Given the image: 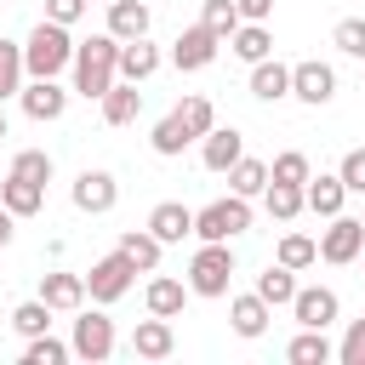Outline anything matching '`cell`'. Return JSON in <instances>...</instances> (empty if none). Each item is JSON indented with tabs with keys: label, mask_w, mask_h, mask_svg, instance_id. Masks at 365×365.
Returning <instances> with one entry per match:
<instances>
[{
	"label": "cell",
	"mask_w": 365,
	"mask_h": 365,
	"mask_svg": "<svg viewBox=\"0 0 365 365\" xmlns=\"http://www.w3.org/2000/svg\"><path fill=\"white\" fill-rule=\"evenodd\" d=\"M46 182H51V154L46 148H23L11 160V171H6V182H0V205L11 217H34L46 205Z\"/></svg>",
	"instance_id": "obj_1"
},
{
	"label": "cell",
	"mask_w": 365,
	"mask_h": 365,
	"mask_svg": "<svg viewBox=\"0 0 365 365\" xmlns=\"http://www.w3.org/2000/svg\"><path fill=\"white\" fill-rule=\"evenodd\" d=\"M120 46L125 40H114V34H91V40H80L74 46V91L80 97H97L103 103V91L120 80Z\"/></svg>",
	"instance_id": "obj_2"
},
{
	"label": "cell",
	"mask_w": 365,
	"mask_h": 365,
	"mask_svg": "<svg viewBox=\"0 0 365 365\" xmlns=\"http://www.w3.org/2000/svg\"><path fill=\"white\" fill-rule=\"evenodd\" d=\"M68 63H74L68 23H51V17H40V23H34V34H29V46H23V68H29V80H57Z\"/></svg>",
	"instance_id": "obj_3"
},
{
	"label": "cell",
	"mask_w": 365,
	"mask_h": 365,
	"mask_svg": "<svg viewBox=\"0 0 365 365\" xmlns=\"http://www.w3.org/2000/svg\"><path fill=\"white\" fill-rule=\"evenodd\" d=\"M228 279H234V251L228 240H205L188 262V291L194 297H228Z\"/></svg>",
	"instance_id": "obj_4"
},
{
	"label": "cell",
	"mask_w": 365,
	"mask_h": 365,
	"mask_svg": "<svg viewBox=\"0 0 365 365\" xmlns=\"http://www.w3.org/2000/svg\"><path fill=\"white\" fill-rule=\"evenodd\" d=\"M251 228V205L245 194H228V200H211L205 211H194V234L200 240H234Z\"/></svg>",
	"instance_id": "obj_5"
},
{
	"label": "cell",
	"mask_w": 365,
	"mask_h": 365,
	"mask_svg": "<svg viewBox=\"0 0 365 365\" xmlns=\"http://www.w3.org/2000/svg\"><path fill=\"white\" fill-rule=\"evenodd\" d=\"M131 274H137V262H131L125 251H108V257H97V262H91V274H86V291H91V302H120V297L131 291Z\"/></svg>",
	"instance_id": "obj_6"
},
{
	"label": "cell",
	"mask_w": 365,
	"mask_h": 365,
	"mask_svg": "<svg viewBox=\"0 0 365 365\" xmlns=\"http://www.w3.org/2000/svg\"><path fill=\"white\" fill-rule=\"evenodd\" d=\"M359 251H365V217H342V211H336L331 228H325V240H319V257L342 268V262H354Z\"/></svg>",
	"instance_id": "obj_7"
},
{
	"label": "cell",
	"mask_w": 365,
	"mask_h": 365,
	"mask_svg": "<svg viewBox=\"0 0 365 365\" xmlns=\"http://www.w3.org/2000/svg\"><path fill=\"white\" fill-rule=\"evenodd\" d=\"M291 97H302V103H331L336 97V68L331 63H319V57H308V63H291Z\"/></svg>",
	"instance_id": "obj_8"
},
{
	"label": "cell",
	"mask_w": 365,
	"mask_h": 365,
	"mask_svg": "<svg viewBox=\"0 0 365 365\" xmlns=\"http://www.w3.org/2000/svg\"><path fill=\"white\" fill-rule=\"evenodd\" d=\"M74 354H80V359H91V365H103V359L114 354V319H108V314H97V308H91V314H80V319H74Z\"/></svg>",
	"instance_id": "obj_9"
},
{
	"label": "cell",
	"mask_w": 365,
	"mask_h": 365,
	"mask_svg": "<svg viewBox=\"0 0 365 365\" xmlns=\"http://www.w3.org/2000/svg\"><path fill=\"white\" fill-rule=\"evenodd\" d=\"M217 46H222V40H217L205 23H194V29H182V34H177V46H171V63H177L182 74H194V68H211V63H217Z\"/></svg>",
	"instance_id": "obj_10"
},
{
	"label": "cell",
	"mask_w": 365,
	"mask_h": 365,
	"mask_svg": "<svg viewBox=\"0 0 365 365\" xmlns=\"http://www.w3.org/2000/svg\"><path fill=\"white\" fill-rule=\"evenodd\" d=\"M114 200H120V182H114L108 171H80V177H74V205H80L86 217L114 211Z\"/></svg>",
	"instance_id": "obj_11"
},
{
	"label": "cell",
	"mask_w": 365,
	"mask_h": 365,
	"mask_svg": "<svg viewBox=\"0 0 365 365\" xmlns=\"http://www.w3.org/2000/svg\"><path fill=\"white\" fill-rule=\"evenodd\" d=\"M291 314H297V325H314V331H325V325L336 319V291H331V285H297V297H291Z\"/></svg>",
	"instance_id": "obj_12"
},
{
	"label": "cell",
	"mask_w": 365,
	"mask_h": 365,
	"mask_svg": "<svg viewBox=\"0 0 365 365\" xmlns=\"http://www.w3.org/2000/svg\"><path fill=\"white\" fill-rule=\"evenodd\" d=\"M148 234H154L160 245H177V240L194 234V211H188L182 200H160V205L148 211Z\"/></svg>",
	"instance_id": "obj_13"
},
{
	"label": "cell",
	"mask_w": 365,
	"mask_h": 365,
	"mask_svg": "<svg viewBox=\"0 0 365 365\" xmlns=\"http://www.w3.org/2000/svg\"><path fill=\"white\" fill-rule=\"evenodd\" d=\"M17 97H23V114L29 120H63V108H68V91L57 80H29Z\"/></svg>",
	"instance_id": "obj_14"
},
{
	"label": "cell",
	"mask_w": 365,
	"mask_h": 365,
	"mask_svg": "<svg viewBox=\"0 0 365 365\" xmlns=\"http://www.w3.org/2000/svg\"><path fill=\"white\" fill-rule=\"evenodd\" d=\"M40 302H51V314H74L86 302V274H40Z\"/></svg>",
	"instance_id": "obj_15"
},
{
	"label": "cell",
	"mask_w": 365,
	"mask_h": 365,
	"mask_svg": "<svg viewBox=\"0 0 365 365\" xmlns=\"http://www.w3.org/2000/svg\"><path fill=\"white\" fill-rule=\"evenodd\" d=\"M240 154H245V137H240L234 125H211V131H205V148H200L205 171H228Z\"/></svg>",
	"instance_id": "obj_16"
},
{
	"label": "cell",
	"mask_w": 365,
	"mask_h": 365,
	"mask_svg": "<svg viewBox=\"0 0 365 365\" xmlns=\"http://www.w3.org/2000/svg\"><path fill=\"white\" fill-rule=\"evenodd\" d=\"M171 348H177V336H171V319H160V314L131 331V354H137V359H165Z\"/></svg>",
	"instance_id": "obj_17"
},
{
	"label": "cell",
	"mask_w": 365,
	"mask_h": 365,
	"mask_svg": "<svg viewBox=\"0 0 365 365\" xmlns=\"http://www.w3.org/2000/svg\"><path fill=\"white\" fill-rule=\"evenodd\" d=\"M108 34L114 40H143L148 34V6L143 0H108Z\"/></svg>",
	"instance_id": "obj_18"
},
{
	"label": "cell",
	"mask_w": 365,
	"mask_h": 365,
	"mask_svg": "<svg viewBox=\"0 0 365 365\" xmlns=\"http://www.w3.org/2000/svg\"><path fill=\"white\" fill-rule=\"evenodd\" d=\"M251 97H262V103L291 97V68H285V63H274V57L251 63Z\"/></svg>",
	"instance_id": "obj_19"
},
{
	"label": "cell",
	"mask_w": 365,
	"mask_h": 365,
	"mask_svg": "<svg viewBox=\"0 0 365 365\" xmlns=\"http://www.w3.org/2000/svg\"><path fill=\"white\" fill-rule=\"evenodd\" d=\"M137 114H143V91H137L131 80H114V86L103 91V120H108V125H131Z\"/></svg>",
	"instance_id": "obj_20"
},
{
	"label": "cell",
	"mask_w": 365,
	"mask_h": 365,
	"mask_svg": "<svg viewBox=\"0 0 365 365\" xmlns=\"http://www.w3.org/2000/svg\"><path fill=\"white\" fill-rule=\"evenodd\" d=\"M143 302H148V314L177 319V314H182V302H188V285H182V279H171V274H160V279H148Z\"/></svg>",
	"instance_id": "obj_21"
},
{
	"label": "cell",
	"mask_w": 365,
	"mask_h": 365,
	"mask_svg": "<svg viewBox=\"0 0 365 365\" xmlns=\"http://www.w3.org/2000/svg\"><path fill=\"white\" fill-rule=\"evenodd\" d=\"M302 194H308V211H314V217H336L342 200H348V182H342V177H308Z\"/></svg>",
	"instance_id": "obj_22"
},
{
	"label": "cell",
	"mask_w": 365,
	"mask_h": 365,
	"mask_svg": "<svg viewBox=\"0 0 365 365\" xmlns=\"http://www.w3.org/2000/svg\"><path fill=\"white\" fill-rule=\"evenodd\" d=\"M154 68H160V51L148 46V34H143V40H125V46H120V80H131V86H137V80H148Z\"/></svg>",
	"instance_id": "obj_23"
},
{
	"label": "cell",
	"mask_w": 365,
	"mask_h": 365,
	"mask_svg": "<svg viewBox=\"0 0 365 365\" xmlns=\"http://www.w3.org/2000/svg\"><path fill=\"white\" fill-rule=\"evenodd\" d=\"M257 297H262L268 308H285V302L297 297V268H285V262H268V274H257Z\"/></svg>",
	"instance_id": "obj_24"
},
{
	"label": "cell",
	"mask_w": 365,
	"mask_h": 365,
	"mask_svg": "<svg viewBox=\"0 0 365 365\" xmlns=\"http://www.w3.org/2000/svg\"><path fill=\"white\" fill-rule=\"evenodd\" d=\"M228 319H234L240 336H262V331H268V302H262L257 291H251V297H234V302H228Z\"/></svg>",
	"instance_id": "obj_25"
},
{
	"label": "cell",
	"mask_w": 365,
	"mask_h": 365,
	"mask_svg": "<svg viewBox=\"0 0 365 365\" xmlns=\"http://www.w3.org/2000/svg\"><path fill=\"white\" fill-rule=\"evenodd\" d=\"M228 46H234L245 63H262V57L274 51V40H268V23H240V29L228 34Z\"/></svg>",
	"instance_id": "obj_26"
},
{
	"label": "cell",
	"mask_w": 365,
	"mask_h": 365,
	"mask_svg": "<svg viewBox=\"0 0 365 365\" xmlns=\"http://www.w3.org/2000/svg\"><path fill=\"white\" fill-rule=\"evenodd\" d=\"M148 143H154V154H165V160H171V154H182V148L194 143V131H188V125H182V114L171 108V114L154 125V137H148Z\"/></svg>",
	"instance_id": "obj_27"
},
{
	"label": "cell",
	"mask_w": 365,
	"mask_h": 365,
	"mask_svg": "<svg viewBox=\"0 0 365 365\" xmlns=\"http://www.w3.org/2000/svg\"><path fill=\"white\" fill-rule=\"evenodd\" d=\"M228 188H234V194H245V200H251V194H268V165L240 154V160L228 165Z\"/></svg>",
	"instance_id": "obj_28"
},
{
	"label": "cell",
	"mask_w": 365,
	"mask_h": 365,
	"mask_svg": "<svg viewBox=\"0 0 365 365\" xmlns=\"http://www.w3.org/2000/svg\"><path fill=\"white\" fill-rule=\"evenodd\" d=\"M120 251H125V257H131V262H137L143 274H154V268H160V251H165V245H160V240H154L148 228H131V234H120Z\"/></svg>",
	"instance_id": "obj_29"
},
{
	"label": "cell",
	"mask_w": 365,
	"mask_h": 365,
	"mask_svg": "<svg viewBox=\"0 0 365 365\" xmlns=\"http://www.w3.org/2000/svg\"><path fill=\"white\" fill-rule=\"evenodd\" d=\"M285 359H291V365H325V359H331V342H325V331L302 325V336H291Z\"/></svg>",
	"instance_id": "obj_30"
},
{
	"label": "cell",
	"mask_w": 365,
	"mask_h": 365,
	"mask_svg": "<svg viewBox=\"0 0 365 365\" xmlns=\"http://www.w3.org/2000/svg\"><path fill=\"white\" fill-rule=\"evenodd\" d=\"M308 205V194H302V182H268V217H279V222H291L297 211Z\"/></svg>",
	"instance_id": "obj_31"
},
{
	"label": "cell",
	"mask_w": 365,
	"mask_h": 365,
	"mask_svg": "<svg viewBox=\"0 0 365 365\" xmlns=\"http://www.w3.org/2000/svg\"><path fill=\"white\" fill-rule=\"evenodd\" d=\"M74 354V342H57L51 331H40V336H29V348H23V365H63Z\"/></svg>",
	"instance_id": "obj_32"
},
{
	"label": "cell",
	"mask_w": 365,
	"mask_h": 365,
	"mask_svg": "<svg viewBox=\"0 0 365 365\" xmlns=\"http://www.w3.org/2000/svg\"><path fill=\"white\" fill-rule=\"evenodd\" d=\"M11 331L17 336H40V331H51V302H23V308H11Z\"/></svg>",
	"instance_id": "obj_33"
},
{
	"label": "cell",
	"mask_w": 365,
	"mask_h": 365,
	"mask_svg": "<svg viewBox=\"0 0 365 365\" xmlns=\"http://www.w3.org/2000/svg\"><path fill=\"white\" fill-rule=\"evenodd\" d=\"M200 23H205V29L217 34V40H228V34H234V29L245 23V17H240V6H234V0H205V11H200Z\"/></svg>",
	"instance_id": "obj_34"
},
{
	"label": "cell",
	"mask_w": 365,
	"mask_h": 365,
	"mask_svg": "<svg viewBox=\"0 0 365 365\" xmlns=\"http://www.w3.org/2000/svg\"><path fill=\"white\" fill-rule=\"evenodd\" d=\"M23 46H11V40H0V103L11 97V91H23Z\"/></svg>",
	"instance_id": "obj_35"
},
{
	"label": "cell",
	"mask_w": 365,
	"mask_h": 365,
	"mask_svg": "<svg viewBox=\"0 0 365 365\" xmlns=\"http://www.w3.org/2000/svg\"><path fill=\"white\" fill-rule=\"evenodd\" d=\"M314 171H308V154L302 148H285V154H274V165H268V182H308Z\"/></svg>",
	"instance_id": "obj_36"
},
{
	"label": "cell",
	"mask_w": 365,
	"mask_h": 365,
	"mask_svg": "<svg viewBox=\"0 0 365 365\" xmlns=\"http://www.w3.org/2000/svg\"><path fill=\"white\" fill-rule=\"evenodd\" d=\"M177 114H182V125H188L194 137H205V131L217 125V108H211V97H182V103H177Z\"/></svg>",
	"instance_id": "obj_37"
},
{
	"label": "cell",
	"mask_w": 365,
	"mask_h": 365,
	"mask_svg": "<svg viewBox=\"0 0 365 365\" xmlns=\"http://www.w3.org/2000/svg\"><path fill=\"white\" fill-rule=\"evenodd\" d=\"M279 262H285V268H314V262H319V245H314L308 234H285V240H279Z\"/></svg>",
	"instance_id": "obj_38"
},
{
	"label": "cell",
	"mask_w": 365,
	"mask_h": 365,
	"mask_svg": "<svg viewBox=\"0 0 365 365\" xmlns=\"http://www.w3.org/2000/svg\"><path fill=\"white\" fill-rule=\"evenodd\" d=\"M331 40H336V51H348V57H365V17H342Z\"/></svg>",
	"instance_id": "obj_39"
},
{
	"label": "cell",
	"mask_w": 365,
	"mask_h": 365,
	"mask_svg": "<svg viewBox=\"0 0 365 365\" xmlns=\"http://www.w3.org/2000/svg\"><path fill=\"white\" fill-rule=\"evenodd\" d=\"M336 177L348 182V194H365V148H348L342 165H336Z\"/></svg>",
	"instance_id": "obj_40"
},
{
	"label": "cell",
	"mask_w": 365,
	"mask_h": 365,
	"mask_svg": "<svg viewBox=\"0 0 365 365\" xmlns=\"http://www.w3.org/2000/svg\"><path fill=\"white\" fill-rule=\"evenodd\" d=\"M336 359H342V365H365V319H354V325L342 331V348H336Z\"/></svg>",
	"instance_id": "obj_41"
},
{
	"label": "cell",
	"mask_w": 365,
	"mask_h": 365,
	"mask_svg": "<svg viewBox=\"0 0 365 365\" xmlns=\"http://www.w3.org/2000/svg\"><path fill=\"white\" fill-rule=\"evenodd\" d=\"M80 11H86V0H46L51 23H80Z\"/></svg>",
	"instance_id": "obj_42"
},
{
	"label": "cell",
	"mask_w": 365,
	"mask_h": 365,
	"mask_svg": "<svg viewBox=\"0 0 365 365\" xmlns=\"http://www.w3.org/2000/svg\"><path fill=\"white\" fill-rule=\"evenodd\" d=\"M234 6H240L245 23H268V17H274V0H234Z\"/></svg>",
	"instance_id": "obj_43"
},
{
	"label": "cell",
	"mask_w": 365,
	"mask_h": 365,
	"mask_svg": "<svg viewBox=\"0 0 365 365\" xmlns=\"http://www.w3.org/2000/svg\"><path fill=\"white\" fill-rule=\"evenodd\" d=\"M6 240H11V211L0 205V245H6Z\"/></svg>",
	"instance_id": "obj_44"
},
{
	"label": "cell",
	"mask_w": 365,
	"mask_h": 365,
	"mask_svg": "<svg viewBox=\"0 0 365 365\" xmlns=\"http://www.w3.org/2000/svg\"><path fill=\"white\" fill-rule=\"evenodd\" d=\"M0 137H6V108H0Z\"/></svg>",
	"instance_id": "obj_45"
},
{
	"label": "cell",
	"mask_w": 365,
	"mask_h": 365,
	"mask_svg": "<svg viewBox=\"0 0 365 365\" xmlns=\"http://www.w3.org/2000/svg\"><path fill=\"white\" fill-rule=\"evenodd\" d=\"M0 251H6V245H0Z\"/></svg>",
	"instance_id": "obj_46"
}]
</instances>
